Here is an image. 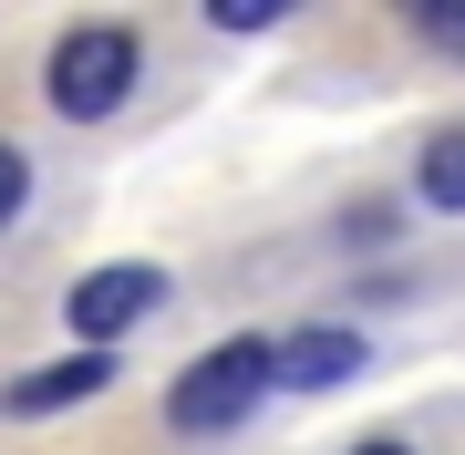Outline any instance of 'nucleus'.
Wrapping results in <instances>:
<instances>
[{
    "instance_id": "1",
    "label": "nucleus",
    "mask_w": 465,
    "mask_h": 455,
    "mask_svg": "<svg viewBox=\"0 0 465 455\" xmlns=\"http://www.w3.org/2000/svg\"><path fill=\"white\" fill-rule=\"evenodd\" d=\"M134 73H145V42H134L124 21H84V32H63V42H52L42 94H52V114L104 124V114H114V104L134 94Z\"/></svg>"
},
{
    "instance_id": "2",
    "label": "nucleus",
    "mask_w": 465,
    "mask_h": 455,
    "mask_svg": "<svg viewBox=\"0 0 465 455\" xmlns=\"http://www.w3.org/2000/svg\"><path fill=\"white\" fill-rule=\"evenodd\" d=\"M259 393H269V341H217L176 372L166 414H176V435H228V424L259 414Z\"/></svg>"
},
{
    "instance_id": "3",
    "label": "nucleus",
    "mask_w": 465,
    "mask_h": 455,
    "mask_svg": "<svg viewBox=\"0 0 465 455\" xmlns=\"http://www.w3.org/2000/svg\"><path fill=\"white\" fill-rule=\"evenodd\" d=\"M155 301H166V270H145V259H114V270L73 280V331L104 352V341H114V331H134Z\"/></svg>"
},
{
    "instance_id": "4",
    "label": "nucleus",
    "mask_w": 465,
    "mask_h": 455,
    "mask_svg": "<svg viewBox=\"0 0 465 455\" xmlns=\"http://www.w3.org/2000/svg\"><path fill=\"white\" fill-rule=\"evenodd\" d=\"M351 372H362V331H341V321H311V331L269 341V383H290V393H331Z\"/></svg>"
},
{
    "instance_id": "5",
    "label": "nucleus",
    "mask_w": 465,
    "mask_h": 455,
    "mask_svg": "<svg viewBox=\"0 0 465 455\" xmlns=\"http://www.w3.org/2000/svg\"><path fill=\"white\" fill-rule=\"evenodd\" d=\"M104 383H114V362H104V352H73V362L21 372V383L0 393V414H21V424H32V414H63V404H94Z\"/></svg>"
},
{
    "instance_id": "6",
    "label": "nucleus",
    "mask_w": 465,
    "mask_h": 455,
    "mask_svg": "<svg viewBox=\"0 0 465 455\" xmlns=\"http://www.w3.org/2000/svg\"><path fill=\"white\" fill-rule=\"evenodd\" d=\"M414 186H424V207H465V135H434Z\"/></svg>"
},
{
    "instance_id": "7",
    "label": "nucleus",
    "mask_w": 465,
    "mask_h": 455,
    "mask_svg": "<svg viewBox=\"0 0 465 455\" xmlns=\"http://www.w3.org/2000/svg\"><path fill=\"white\" fill-rule=\"evenodd\" d=\"M414 32L445 52V63H465V0H414Z\"/></svg>"
},
{
    "instance_id": "8",
    "label": "nucleus",
    "mask_w": 465,
    "mask_h": 455,
    "mask_svg": "<svg viewBox=\"0 0 465 455\" xmlns=\"http://www.w3.org/2000/svg\"><path fill=\"white\" fill-rule=\"evenodd\" d=\"M207 21H217V32H269L280 0H207Z\"/></svg>"
},
{
    "instance_id": "9",
    "label": "nucleus",
    "mask_w": 465,
    "mask_h": 455,
    "mask_svg": "<svg viewBox=\"0 0 465 455\" xmlns=\"http://www.w3.org/2000/svg\"><path fill=\"white\" fill-rule=\"evenodd\" d=\"M21 197H32V166H21V145H0V228L21 218Z\"/></svg>"
},
{
    "instance_id": "10",
    "label": "nucleus",
    "mask_w": 465,
    "mask_h": 455,
    "mask_svg": "<svg viewBox=\"0 0 465 455\" xmlns=\"http://www.w3.org/2000/svg\"><path fill=\"white\" fill-rule=\"evenodd\" d=\"M351 455H414V445H393V435H372V445H351Z\"/></svg>"
}]
</instances>
